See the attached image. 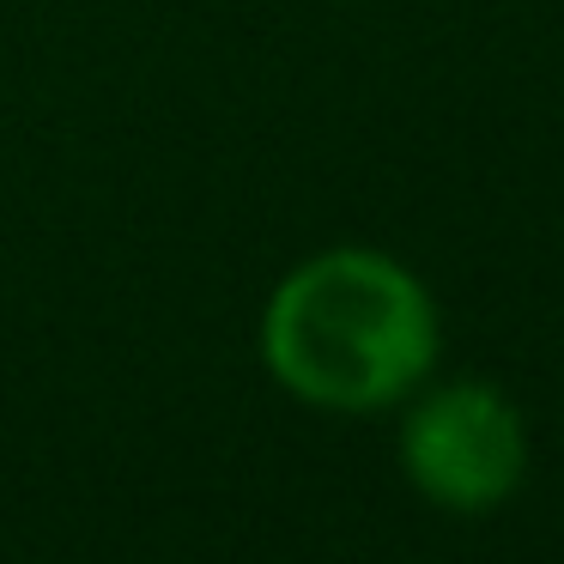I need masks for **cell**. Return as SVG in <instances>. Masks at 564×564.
<instances>
[{
    "mask_svg": "<svg viewBox=\"0 0 564 564\" xmlns=\"http://www.w3.org/2000/svg\"><path fill=\"white\" fill-rule=\"evenodd\" d=\"M273 382L322 413H377L425 382L437 358L431 292L382 249H322L261 310Z\"/></svg>",
    "mask_w": 564,
    "mask_h": 564,
    "instance_id": "6da1fadb",
    "label": "cell"
},
{
    "mask_svg": "<svg viewBox=\"0 0 564 564\" xmlns=\"http://www.w3.org/2000/svg\"><path fill=\"white\" fill-rule=\"evenodd\" d=\"M401 467L437 510H498L528 474L522 413L491 382H449L406 413Z\"/></svg>",
    "mask_w": 564,
    "mask_h": 564,
    "instance_id": "7a4b0ae2",
    "label": "cell"
}]
</instances>
